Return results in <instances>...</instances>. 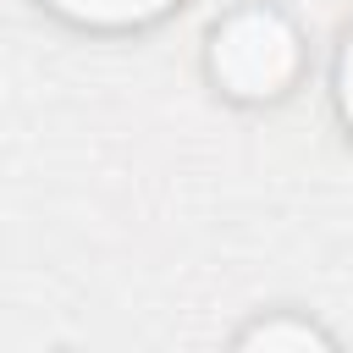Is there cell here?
Returning <instances> with one entry per match:
<instances>
[{
  "mask_svg": "<svg viewBox=\"0 0 353 353\" xmlns=\"http://www.w3.org/2000/svg\"><path fill=\"white\" fill-rule=\"evenodd\" d=\"M303 39L276 6H237L210 33V72L232 99H281L298 83Z\"/></svg>",
  "mask_w": 353,
  "mask_h": 353,
  "instance_id": "1",
  "label": "cell"
},
{
  "mask_svg": "<svg viewBox=\"0 0 353 353\" xmlns=\"http://www.w3.org/2000/svg\"><path fill=\"white\" fill-rule=\"evenodd\" d=\"M50 6L55 17L77 22V28H105V33H121V28H149L160 22L165 11H176L182 0H39Z\"/></svg>",
  "mask_w": 353,
  "mask_h": 353,
  "instance_id": "2",
  "label": "cell"
},
{
  "mask_svg": "<svg viewBox=\"0 0 353 353\" xmlns=\"http://www.w3.org/2000/svg\"><path fill=\"white\" fill-rule=\"evenodd\" d=\"M232 353H336V347L325 342L320 325H309L298 314H265L237 336Z\"/></svg>",
  "mask_w": 353,
  "mask_h": 353,
  "instance_id": "3",
  "label": "cell"
},
{
  "mask_svg": "<svg viewBox=\"0 0 353 353\" xmlns=\"http://www.w3.org/2000/svg\"><path fill=\"white\" fill-rule=\"evenodd\" d=\"M336 116L353 138V28L342 33V50H336Z\"/></svg>",
  "mask_w": 353,
  "mask_h": 353,
  "instance_id": "4",
  "label": "cell"
}]
</instances>
